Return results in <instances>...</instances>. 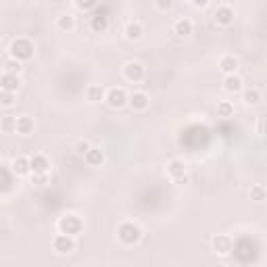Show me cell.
<instances>
[{
  "instance_id": "30bf717a",
  "label": "cell",
  "mask_w": 267,
  "mask_h": 267,
  "mask_svg": "<svg viewBox=\"0 0 267 267\" xmlns=\"http://www.w3.org/2000/svg\"><path fill=\"white\" fill-rule=\"evenodd\" d=\"M19 86H21V79L19 75H15V73H4L0 75V90H8V92H17L19 90Z\"/></svg>"
},
{
  "instance_id": "7a4b0ae2",
  "label": "cell",
  "mask_w": 267,
  "mask_h": 267,
  "mask_svg": "<svg viewBox=\"0 0 267 267\" xmlns=\"http://www.w3.org/2000/svg\"><path fill=\"white\" fill-rule=\"evenodd\" d=\"M33 42L28 40V38H17L13 44H11V48H8V52H11V57L17 59V61H30L33 57Z\"/></svg>"
},
{
  "instance_id": "8992f818",
  "label": "cell",
  "mask_w": 267,
  "mask_h": 267,
  "mask_svg": "<svg viewBox=\"0 0 267 267\" xmlns=\"http://www.w3.org/2000/svg\"><path fill=\"white\" fill-rule=\"evenodd\" d=\"M232 248H234V242L228 234H217L215 238H213V253L215 255L228 257V255H232Z\"/></svg>"
},
{
  "instance_id": "7c38bea8",
  "label": "cell",
  "mask_w": 267,
  "mask_h": 267,
  "mask_svg": "<svg viewBox=\"0 0 267 267\" xmlns=\"http://www.w3.org/2000/svg\"><path fill=\"white\" fill-rule=\"evenodd\" d=\"M84 161L90 165V167H100L104 163V153L100 148H96V146H90L84 153Z\"/></svg>"
},
{
  "instance_id": "603a6c76",
  "label": "cell",
  "mask_w": 267,
  "mask_h": 267,
  "mask_svg": "<svg viewBox=\"0 0 267 267\" xmlns=\"http://www.w3.org/2000/svg\"><path fill=\"white\" fill-rule=\"evenodd\" d=\"M242 100H244V104H259L261 102V92L257 90V88H242Z\"/></svg>"
},
{
  "instance_id": "8fae6325",
  "label": "cell",
  "mask_w": 267,
  "mask_h": 267,
  "mask_svg": "<svg viewBox=\"0 0 267 267\" xmlns=\"http://www.w3.org/2000/svg\"><path fill=\"white\" fill-rule=\"evenodd\" d=\"M244 82H242V77L240 75H236V73H230V75H226L224 77V90L226 92H230V94H238V92H242V86Z\"/></svg>"
},
{
  "instance_id": "d4e9b609",
  "label": "cell",
  "mask_w": 267,
  "mask_h": 267,
  "mask_svg": "<svg viewBox=\"0 0 267 267\" xmlns=\"http://www.w3.org/2000/svg\"><path fill=\"white\" fill-rule=\"evenodd\" d=\"M234 115V104L230 100H221L217 104V117H232Z\"/></svg>"
},
{
  "instance_id": "ac0fdd59",
  "label": "cell",
  "mask_w": 267,
  "mask_h": 267,
  "mask_svg": "<svg viewBox=\"0 0 267 267\" xmlns=\"http://www.w3.org/2000/svg\"><path fill=\"white\" fill-rule=\"evenodd\" d=\"M57 28L61 32H73L75 30V17L69 15V13H63L57 17Z\"/></svg>"
},
{
  "instance_id": "52a82bcc",
  "label": "cell",
  "mask_w": 267,
  "mask_h": 267,
  "mask_svg": "<svg viewBox=\"0 0 267 267\" xmlns=\"http://www.w3.org/2000/svg\"><path fill=\"white\" fill-rule=\"evenodd\" d=\"M52 248H55L59 255H69V253L75 251V240L69 234H59V236H55V240H52Z\"/></svg>"
},
{
  "instance_id": "6da1fadb",
  "label": "cell",
  "mask_w": 267,
  "mask_h": 267,
  "mask_svg": "<svg viewBox=\"0 0 267 267\" xmlns=\"http://www.w3.org/2000/svg\"><path fill=\"white\" fill-rule=\"evenodd\" d=\"M117 238H119V242H121V244L134 246V244H138V242H140L142 232H140V228L134 224V221H123V224L117 228Z\"/></svg>"
},
{
  "instance_id": "1f68e13d",
  "label": "cell",
  "mask_w": 267,
  "mask_h": 267,
  "mask_svg": "<svg viewBox=\"0 0 267 267\" xmlns=\"http://www.w3.org/2000/svg\"><path fill=\"white\" fill-rule=\"evenodd\" d=\"M257 134H259V136L265 134V117H259V121H257Z\"/></svg>"
},
{
  "instance_id": "7402d4cb",
  "label": "cell",
  "mask_w": 267,
  "mask_h": 267,
  "mask_svg": "<svg viewBox=\"0 0 267 267\" xmlns=\"http://www.w3.org/2000/svg\"><path fill=\"white\" fill-rule=\"evenodd\" d=\"M86 96L90 102H100V100H104V88L99 84H90L86 90Z\"/></svg>"
},
{
  "instance_id": "5bb4252c",
  "label": "cell",
  "mask_w": 267,
  "mask_h": 267,
  "mask_svg": "<svg viewBox=\"0 0 267 267\" xmlns=\"http://www.w3.org/2000/svg\"><path fill=\"white\" fill-rule=\"evenodd\" d=\"M240 67V61L234 57V55H226V57H221L219 59V71L224 75H230V73H236Z\"/></svg>"
},
{
  "instance_id": "5b68a950",
  "label": "cell",
  "mask_w": 267,
  "mask_h": 267,
  "mask_svg": "<svg viewBox=\"0 0 267 267\" xmlns=\"http://www.w3.org/2000/svg\"><path fill=\"white\" fill-rule=\"evenodd\" d=\"M104 100L111 109H121V106L128 104V92L123 88H111V90L104 92Z\"/></svg>"
},
{
  "instance_id": "836d02e7",
  "label": "cell",
  "mask_w": 267,
  "mask_h": 267,
  "mask_svg": "<svg viewBox=\"0 0 267 267\" xmlns=\"http://www.w3.org/2000/svg\"><path fill=\"white\" fill-rule=\"evenodd\" d=\"M192 4L197 6V8H204V6L209 4V0H192Z\"/></svg>"
},
{
  "instance_id": "4316f807",
  "label": "cell",
  "mask_w": 267,
  "mask_h": 267,
  "mask_svg": "<svg viewBox=\"0 0 267 267\" xmlns=\"http://www.w3.org/2000/svg\"><path fill=\"white\" fill-rule=\"evenodd\" d=\"M248 194H251V200H255V202H261V200H265V197H267L263 186H251Z\"/></svg>"
},
{
  "instance_id": "44dd1931",
  "label": "cell",
  "mask_w": 267,
  "mask_h": 267,
  "mask_svg": "<svg viewBox=\"0 0 267 267\" xmlns=\"http://www.w3.org/2000/svg\"><path fill=\"white\" fill-rule=\"evenodd\" d=\"M142 33H144V28H142L138 21H130V23L126 25V38H128V40L136 42V40L142 38Z\"/></svg>"
},
{
  "instance_id": "83f0119b",
  "label": "cell",
  "mask_w": 267,
  "mask_h": 267,
  "mask_svg": "<svg viewBox=\"0 0 267 267\" xmlns=\"http://www.w3.org/2000/svg\"><path fill=\"white\" fill-rule=\"evenodd\" d=\"M15 104V92L0 90V106H13Z\"/></svg>"
},
{
  "instance_id": "3957f363",
  "label": "cell",
  "mask_w": 267,
  "mask_h": 267,
  "mask_svg": "<svg viewBox=\"0 0 267 267\" xmlns=\"http://www.w3.org/2000/svg\"><path fill=\"white\" fill-rule=\"evenodd\" d=\"M59 232L61 234H69V236H77L84 232V221L79 219L73 213H67L59 219Z\"/></svg>"
},
{
  "instance_id": "cb8c5ba5",
  "label": "cell",
  "mask_w": 267,
  "mask_h": 267,
  "mask_svg": "<svg viewBox=\"0 0 267 267\" xmlns=\"http://www.w3.org/2000/svg\"><path fill=\"white\" fill-rule=\"evenodd\" d=\"M0 132L2 134H15L17 132V117L15 115H4L0 119Z\"/></svg>"
},
{
  "instance_id": "f546056e",
  "label": "cell",
  "mask_w": 267,
  "mask_h": 267,
  "mask_svg": "<svg viewBox=\"0 0 267 267\" xmlns=\"http://www.w3.org/2000/svg\"><path fill=\"white\" fill-rule=\"evenodd\" d=\"M32 184H35V186H46V184H48V173H33V171H32Z\"/></svg>"
},
{
  "instance_id": "4dcf8cb0",
  "label": "cell",
  "mask_w": 267,
  "mask_h": 267,
  "mask_svg": "<svg viewBox=\"0 0 267 267\" xmlns=\"http://www.w3.org/2000/svg\"><path fill=\"white\" fill-rule=\"evenodd\" d=\"M155 4H157V8L159 11H169V8L173 6V0H155Z\"/></svg>"
},
{
  "instance_id": "d6a6232c",
  "label": "cell",
  "mask_w": 267,
  "mask_h": 267,
  "mask_svg": "<svg viewBox=\"0 0 267 267\" xmlns=\"http://www.w3.org/2000/svg\"><path fill=\"white\" fill-rule=\"evenodd\" d=\"M88 148H90V144H88V142H79V144H77V153H79V155H84Z\"/></svg>"
},
{
  "instance_id": "2e32d148",
  "label": "cell",
  "mask_w": 267,
  "mask_h": 267,
  "mask_svg": "<svg viewBox=\"0 0 267 267\" xmlns=\"http://www.w3.org/2000/svg\"><path fill=\"white\" fill-rule=\"evenodd\" d=\"M35 130V123L30 115H21V117H17V134H21V136H30L33 134Z\"/></svg>"
},
{
  "instance_id": "d6986e66",
  "label": "cell",
  "mask_w": 267,
  "mask_h": 267,
  "mask_svg": "<svg viewBox=\"0 0 267 267\" xmlns=\"http://www.w3.org/2000/svg\"><path fill=\"white\" fill-rule=\"evenodd\" d=\"M173 32H175V35H180V38H188V35L194 32V25H192L190 19H180V21H175Z\"/></svg>"
},
{
  "instance_id": "ba28073f",
  "label": "cell",
  "mask_w": 267,
  "mask_h": 267,
  "mask_svg": "<svg viewBox=\"0 0 267 267\" xmlns=\"http://www.w3.org/2000/svg\"><path fill=\"white\" fill-rule=\"evenodd\" d=\"M167 173H169V177H171L175 184H184L186 180H188V175H186V163L180 161V159H173V161H169Z\"/></svg>"
},
{
  "instance_id": "ffe728a7",
  "label": "cell",
  "mask_w": 267,
  "mask_h": 267,
  "mask_svg": "<svg viewBox=\"0 0 267 267\" xmlns=\"http://www.w3.org/2000/svg\"><path fill=\"white\" fill-rule=\"evenodd\" d=\"M90 30L94 33H104L106 30H109V17L104 15H94L92 21H90Z\"/></svg>"
},
{
  "instance_id": "4fadbf2b",
  "label": "cell",
  "mask_w": 267,
  "mask_h": 267,
  "mask_svg": "<svg viewBox=\"0 0 267 267\" xmlns=\"http://www.w3.org/2000/svg\"><path fill=\"white\" fill-rule=\"evenodd\" d=\"M48 167H50V161L46 155H33L30 157V169L33 173H48Z\"/></svg>"
},
{
  "instance_id": "f1b7e54d",
  "label": "cell",
  "mask_w": 267,
  "mask_h": 267,
  "mask_svg": "<svg viewBox=\"0 0 267 267\" xmlns=\"http://www.w3.org/2000/svg\"><path fill=\"white\" fill-rule=\"evenodd\" d=\"M73 2L79 11H90V8H94L96 4H99V0H73Z\"/></svg>"
},
{
  "instance_id": "e0dca14e",
  "label": "cell",
  "mask_w": 267,
  "mask_h": 267,
  "mask_svg": "<svg viewBox=\"0 0 267 267\" xmlns=\"http://www.w3.org/2000/svg\"><path fill=\"white\" fill-rule=\"evenodd\" d=\"M11 167H13V171H15L17 175H28V173H32L30 159H28V157H15Z\"/></svg>"
},
{
  "instance_id": "9c48e42d",
  "label": "cell",
  "mask_w": 267,
  "mask_h": 267,
  "mask_svg": "<svg viewBox=\"0 0 267 267\" xmlns=\"http://www.w3.org/2000/svg\"><path fill=\"white\" fill-rule=\"evenodd\" d=\"M128 104L132 106V111H146L150 99L146 92H134L132 96H128Z\"/></svg>"
},
{
  "instance_id": "277c9868",
  "label": "cell",
  "mask_w": 267,
  "mask_h": 267,
  "mask_svg": "<svg viewBox=\"0 0 267 267\" xmlns=\"http://www.w3.org/2000/svg\"><path fill=\"white\" fill-rule=\"evenodd\" d=\"M144 75H146V69L142 63H138V61H128V63L123 65V77H126L128 82L138 84L144 79Z\"/></svg>"
},
{
  "instance_id": "9a60e30c",
  "label": "cell",
  "mask_w": 267,
  "mask_h": 267,
  "mask_svg": "<svg viewBox=\"0 0 267 267\" xmlns=\"http://www.w3.org/2000/svg\"><path fill=\"white\" fill-rule=\"evenodd\" d=\"M213 17H215V23L217 25H224V28H228V25L234 23V11L230 6H219Z\"/></svg>"
},
{
  "instance_id": "484cf974",
  "label": "cell",
  "mask_w": 267,
  "mask_h": 267,
  "mask_svg": "<svg viewBox=\"0 0 267 267\" xmlns=\"http://www.w3.org/2000/svg\"><path fill=\"white\" fill-rule=\"evenodd\" d=\"M21 69H23L21 61H17V59H13V57L4 63V71H6V73H15V75H19V73H21Z\"/></svg>"
}]
</instances>
